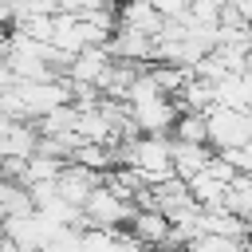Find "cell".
Segmentation results:
<instances>
[{"instance_id": "obj_4", "label": "cell", "mask_w": 252, "mask_h": 252, "mask_svg": "<svg viewBox=\"0 0 252 252\" xmlns=\"http://www.w3.org/2000/svg\"><path fill=\"white\" fill-rule=\"evenodd\" d=\"M209 158H213V150L205 142H177V138H169V169H173V177L189 181L193 173L205 169Z\"/></svg>"}, {"instance_id": "obj_8", "label": "cell", "mask_w": 252, "mask_h": 252, "mask_svg": "<svg viewBox=\"0 0 252 252\" xmlns=\"http://www.w3.org/2000/svg\"><path fill=\"white\" fill-rule=\"evenodd\" d=\"M8 83H12V75H8V67H4V59H0V91H4Z\"/></svg>"}, {"instance_id": "obj_3", "label": "cell", "mask_w": 252, "mask_h": 252, "mask_svg": "<svg viewBox=\"0 0 252 252\" xmlns=\"http://www.w3.org/2000/svg\"><path fill=\"white\" fill-rule=\"evenodd\" d=\"M126 114H130L134 130H142V134H169L181 110H177V102L169 94L158 91V94H146V98L126 102Z\"/></svg>"}, {"instance_id": "obj_2", "label": "cell", "mask_w": 252, "mask_h": 252, "mask_svg": "<svg viewBox=\"0 0 252 252\" xmlns=\"http://www.w3.org/2000/svg\"><path fill=\"white\" fill-rule=\"evenodd\" d=\"M79 209H83V224H91V228H122L134 217V205L126 197H118L106 181H98Z\"/></svg>"}, {"instance_id": "obj_7", "label": "cell", "mask_w": 252, "mask_h": 252, "mask_svg": "<svg viewBox=\"0 0 252 252\" xmlns=\"http://www.w3.org/2000/svg\"><path fill=\"white\" fill-rule=\"evenodd\" d=\"M169 134H173L177 142H205V114H197V110H181Z\"/></svg>"}, {"instance_id": "obj_1", "label": "cell", "mask_w": 252, "mask_h": 252, "mask_svg": "<svg viewBox=\"0 0 252 252\" xmlns=\"http://www.w3.org/2000/svg\"><path fill=\"white\" fill-rule=\"evenodd\" d=\"M252 142V118L248 110L232 106H209L205 110V146L209 150H232Z\"/></svg>"}, {"instance_id": "obj_6", "label": "cell", "mask_w": 252, "mask_h": 252, "mask_svg": "<svg viewBox=\"0 0 252 252\" xmlns=\"http://www.w3.org/2000/svg\"><path fill=\"white\" fill-rule=\"evenodd\" d=\"M126 224H130V236L142 240L146 248H161L165 244V232H169L165 213H158V209H134V217Z\"/></svg>"}, {"instance_id": "obj_5", "label": "cell", "mask_w": 252, "mask_h": 252, "mask_svg": "<svg viewBox=\"0 0 252 252\" xmlns=\"http://www.w3.org/2000/svg\"><path fill=\"white\" fill-rule=\"evenodd\" d=\"M114 16H118V28H134V32H146V35H154V39H158V32H161V24H165L150 0H122Z\"/></svg>"}]
</instances>
